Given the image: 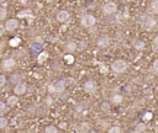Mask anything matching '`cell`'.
<instances>
[{
  "mask_svg": "<svg viewBox=\"0 0 158 133\" xmlns=\"http://www.w3.org/2000/svg\"><path fill=\"white\" fill-rule=\"evenodd\" d=\"M137 21L140 22L146 30H152L157 26V21L156 18L148 14H140L137 15Z\"/></svg>",
  "mask_w": 158,
  "mask_h": 133,
  "instance_id": "1",
  "label": "cell"
},
{
  "mask_svg": "<svg viewBox=\"0 0 158 133\" xmlns=\"http://www.w3.org/2000/svg\"><path fill=\"white\" fill-rule=\"evenodd\" d=\"M127 67H129V64L124 59H116V61H114L110 64V69L115 74H122V73H125L127 70Z\"/></svg>",
  "mask_w": 158,
  "mask_h": 133,
  "instance_id": "2",
  "label": "cell"
},
{
  "mask_svg": "<svg viewBox=\"0 0 158 133\" xmlns=\"http://www.w3.org/2000/svg\"><path fill=\"white\" fill-rule=\"evenodd\" d=\"M67 81L64 79H61V80H58L53 84H50L48 85V92L50 94H56V95H59V94H62L64 90H66V85Z\"/></svg>",
  "mask_w": 158,
  "mask_h": 133,
  "instance_id": "3",
  "label": "cell"
},
{
  "mask_svg": "<svg viewBox=\"0 0 158 133\" xmlns=\"http://www.w3.org/2000/svg\"><path fill=\"white\" fill-rule=\"evenodd\" d=\"M95 22H96V18L93 14H83L81 17V24L83 27H87V28L91 27L95 25Z\"/></svg>",
  "mask_w": 158,
  "mask_h": 133,
  "instance_id": "4",
  "label": "cell"
},
{
  "mask_svg": "<svg viewBox=\"0 0 158 133\" xmlns=\"http://www.w3.org/2000/svg\"><path fill=\"white\" fill-rule=\"evenodd\" d=\"M116 11H117V5L115 3H112V2L104 3V5H103V12L105 15H112Z\"/></svg>",
  "mask_w": 158,
  "mask_h": 133,
  "instance_id": "5",
  "label": "cell"
},
{
  "mask_svg": "<svg viewBox=\"0 0 158 133\" xmlns=\"http://www.w3.org/2000/svg\"><path fill=\"white\" fill-rule=\"evenodd\" d=\"M4 27H5V31H9V32L15 31L19 27V20L17 18H9V20H6Z\"/></svg>",
  "mask_w": 158,
  "mask_h": 133,
  "instance_id": "6",
  "label": "cell"
},
{
  "mask_svg": "<svg viewBox=\"0 0 158 133\" xmlns=\"http://www.w3.org/2000/svg\"><path fill=\"white\" fill-rule=\"evenodd\" d=\"M109 45H110V37L106 36V35L100 36L96 40V46L99 48H106V47H109Z\"/></svg>",
  "mask_w": 158,
  "mask_h": 133,
  "instance_id": "7",
  "label": "cell"
},
{
  "mask_svg": "<svg viewBox=\"0 0 158 133\" xmlns=\"http://www.w3.org/2000/svg\"><path fill=\"white\" fill-rule=\"evenodd\" d=\"M83 88H84L85 92H88V94H94V92L96 91V83H95V80L89 79V80H87V81L84 83Z\"/></svg>",
  "mask_w": 158,
  "mask_h": 133,
  "instance_id": "8",
  "label": "cell"
},
{
  "mask_svg": "<svg viewBox=\"0 0 158 133\" xmlns=\"http://www.w3.org/2000/svg\"><path fill=\"white\" fill-rule=\"evenodd\" d=\"M69 17H70V14H69V11H67V10H59V11L57 12V15H56L57 21H59V22H66V21H68Z\"/></svg>",
  "mask_w": 158,
  "mask_h": 133,
  "instance_id": "9",
  "label": "cell"
},
{
  "mask_svg": "<svg viewBox=\"0 0 158 133\" xmlns=\"http://www.w3.org/2000/svg\"><path fill=\"white\" fill-rule=\"evenodd\" d=\"M15 65H16V62H15V59H12V58H6V59H4V61L2 62V69L5 70V71L11 70Z\"/></svg>",
  "mask_w": 158,
  "mask_h": 133,
  "instance_id": "10",
  "label": "cell"
},
{
  "mask_svg": "<svg viewBox=\"0 0 158 133\" xmlns=\"http://www.w3.org/2000/svg\"><path fill=\"white\" fill-rule=\"evenodd\" d=\"M26 90H27V86H26V84L22 83V81L19 83V84H15V86H14V92H15L16 96H17V95H22V94H25Z\"/></svg>",
  "mask_w": 158,
  "mask_h": 133,
  "instance_id": "11",
  "label": "cell"
},
{
  "mask_svg": "<svg viewBox=\"0 0 158 133\" xmlns=\"http://www.w3.org/2000/svg\"><path fill=\"white\" fill-rule=\"evenodd\" d=\"M19 18H32L33 15H32V11L30 9H24L21 11H19L17 15H16Z\"/></svg>",
  "mask_w": 158,
  "mask_h": 133,
  "instance_id": "12",
  "label": "cell"
},
{
  "mask_svg": "<svg viewBox=\"0 0 158 133\" xmlns=\"http://www.w3.org/2000/svg\"><path fill=\"white\" fill-rule=\"evenodd\" d=\"M132 46H133V48H135L136 51H143V49L146 48V43H145V41L138 40V38H136V40L132 41Z\"/></svg>",
  "mask_w": 158,
  "mask_h": 133,
  "instance_id": "13",
  "label": "cell"
},
{
  "mask_svg": "<svg viewBox=\"0 0 158 133\" xmlns=\"http://www.w3.org/2000/svg\"><path fill=\"white\" fill-rule=\"evenodd\" d=\"M77 49H78V46H77V43L73 42V41L66 43V46H64V51L67 52V54H72V53H73L74 51H77Z\"/></svg>",
  "mask_w": 158,
  "mask_h": 133,
  "instance_id": "14",
  "label": "cell"
},
{
  "mask_svg": "<svg viewBox=\"0 0 158 133\" xmlns=\"http://www.w3.org/2000/svg\"><path fill=\"white\" fill-rule=\"evenodd\" d=\"M122 100H124V96L121 94H112L111 95V98H110V101L114 104V105H120L121 102H122Z\"/></svg>",
  "mask_w": 158,
  "mask_h": 133,
  "instance_id": "15",
  "label": "cell"
},
{
  "mask_svg": "<svg viewBox=\"0 0 158 133\" xmlns=\"http://www.w3.org/2000/svg\"><path fill=\"white\" fill-rule=\"evenodd\" d=\"M147 11L149 14H158V0H153L148 4V9Z\"/></svg>",
  "mask_w": 158,
  "mask_h": 133,
  "instance_id": "16",
  "label": "cell"
},
{
  "mask_svg": "<svg viewBox=\"0 0 158 133\" xmlns=\"http://www.w3.org/2000/svg\"><path fill=\"white\" fill-rule=\"evenodd\" d=\"M77 129H78L79 133H88L90 131V123L89 122H83V123H81L78 126Z\"/></svg>",
  "mask_w": 158,
  "mask_h": 133,
  "instance_id": "17",
  "label": "cell"
},
{
  "mask_svg": "<svg viewBox=\"0 0 158 133\" xmlns=\"http://www.w3.org/2000/svg\"><path fill=\"white\" fill-rule=\"evenodd\" d=\"M48 52H46V51H43V52H41L38 54V57H37V62L40 63V64H42V63H45V61L48 58Z\"/></svg>",
  "mask_w": 158,
  "mask_h": 133,
  "instance_id": "18",
  "label": "cell"
},
{
  "mask_svg": "<svg viewBox=\"0 0 158 133\" xmlns=\"http://www.w3.org/2000/svg\"><path fill=\"white\" fill-rule=\"evenodd\" d=\"M17 102H19V98L16 96V95H11V96H9L8 100H6V105H9V106H15Z\"/></svg>",
  "mask_w": 158,
  "mask_h": 133,
  "instance_id": "19",
  "label": "cell"
},
{
  "mask_svg": "<svg viewBox=\"0 0 158 133\" xmlns=\"http://www.w3.org/2000/svg\"><path fill=\"white\" fill-rule=\"evenodd\" d=\"M21 79H22V75H20L19 73H16V74H12V75H11V81H12V83H15V84L21 83Z\"/></svg>",
  "mask_w": 158,
  "mask_h": 133,
  "instance_id": "20",
  "label": "cell"
},
{
  "mask_svg": "<svg viewBox=\"0 0 158 133\" xmlns=\"http://www.w3.org/2000/svg\"><path fill=\"white\" fill-rule=\"evenodd\" d=\"M149 71H151L152 74H158V59H156V61L152 63V65H151V68H149Z\"/></svg>",
  "mask_w": 158,
  "mask_h": 133,
  "instance_id": "21",
  "label": "cell"
},
{
  "mask_svg": "<svg viewBox=\"0 0 158 133\" xmlns=\"http://www.w3.org/2000/svg\"><path fill=\"white\" fill-rule=\"evenodd\" d=\"M20 42H21V40H20L19 37H14V38H11V40L9 41V45H10L11 47H17V46L20 45Z\"/></svg>",
  "mask_w": 158,
  "mask_h": 133,
  "instance_id": "22",
  "label": "cell"
},
{
  "mask_svg": "<svg viewBox=\"0 0 158 133\" xmlns=\"http://www.w3.org/2000/svg\"><path fill=\"white\" fill-rule=\"evenodd\" d=\"M6 15H8V10H6V8L0 6V21L4 20V18L6 17Z\"/></svg>",
  "mask_w": 158,
  "mask_h": 133,
  "instance_id": "23",
  "label": "cell"
},
{
  "mask_svg": "<svg viewBox=\"0 0 158 133\" xmlns=\"http://www.w3.org/2000/svg\"><path fill=\"white\" fill-rule=\"evenodd\" d=\"M64 61L68 64H73L74 63V55L73 54H66L64 55Z\"/></svg>",
  "mask_w": 158,
  "mask_h": 133,
  "instance_id": "24",
  "label": "cell"
},
{
  "mask_svg": "<svg viewBox=\"0 0 158 133\" xmlns=\"http://www.w3.org/2000/svg\"><path fill=\"white\" fill-rule=\"evenodd\" d=\"M100 108L104 111V112H109L110 111V104L108 101H103L101 105H100Z\"/></svg>",
  "mask_w": 158,
  "mask_h": 133,
  "instance_id": "25",
  "label": "cell"
},
{
  "mask_svg": "<svg viewBox=\"0 0 158 133\" xmlns=\"http://www.w3.org/2000/svg\"><path fill=\"white\" fill-rule=\"evenodd\" d=\"M45 133H58V129L54 126H47L45 129Z\"/></svg>",
  "mask_w": 158,
  "mask_h": 133,
  "instance_id": "26",
  "label": "cell"
},
{
  "mask_svg": "<svg viewBox=\"0 0 158 133\" xmlns=\"http://www.w3.org/2000/svg\"><path fill=\"white\" fill-rule=\"evenodd\" d=\"M8 111V105L4 101H0V115H3Z\"/></svg>",
  "mask_w": 158,
  "mask_h": 133,
  "instance_id": "27",
  "label": "cell"
},
{
  "mask_svg": "<svg viewBox=\"0 0 158 133\" xmlns=\"http://www.w3.org/2000/svg\"><path fill=\"white\" fill-rule=\"evenodd\" d=\"M8 125H9V121L5 117H0V128H5L8 127Z\"/></svg>",
  "mask_w": 158,
  "mask_h": 133,
  "instance_id": "28",
  "label": "cell"
},
{
  "mask_svg": "<svg viewBox=\"0 0 158 133\" xmlns=\"http://www.w3.org/2000/svg\"><path fill=\"white\" fill-rule=\"evenodd\" d=\"M109 133H121V128L118 126H112L111 128H109Z\"/></svg>",
  "mask_w": 158,
  "mask_h": 133,
  "instance_id": "29",
  "label": "cell"
},
{
  "mask_svg": "<svg viewBox=\"0 0 158 133\" xmlns=\"http://www.w3.org/2000/svg\"><path fill=\"white\" fill-rule=\"evenodd\" d=\"M145 129H146V126H145V125H138V126L136 127L135 133H142Z\"/></svg>",
  "mask_w": 158,
  "mask_h": 133,
  "instance_id": "30",
  "label": "cell"
},
{
  "mask_svg": "<svg viewBox=\"0 0 158 133\" xmlns=\"http://www.w3.org/2000/svg\"><path fill=\"white\" fill-rule=\"evenodd\" d=\"M152 117H153V115L151 112H146L142 118H143V121H149V120H152Z\"/></svg>",
  "mask_w": 158,
  "mask_h": 133,
  "instance_id": "31",
  "label": "cell"
},
{
  "mask_svg": "<svg viewBox=\"0 0 158 133\" xmlns=\"http://www.w3.org/2000/svg\"><path fill=\"white\" fill-rule=\"evenodd\" d=\"M6 84V78L5 75H0V88H3Z\"/></svg>",
  "mask_w": 158,
  "mask_h": 133,
  "instance_id": "32",
  "label": "cell"
},
{
  "mask_svg": "<svg viewBox=\"0 0 158 133\" xmlns=\"http://www.w3.org/2000/svg\"><path fill=\"white\" fill-rule=\"evenodd\" d=\"M152 43H153V48H154V49H158V36L154 37Z\"/></svg>",
  "mask_w": 158,
  "mask_h": 133,
  "instance_id": "33",
  "label": "cell"
},
{
  "mask_svg": "<svg viewBox=\"0 0 158 133\" xmlns=\"http://www.w3.org/2000/svg\"><path fill=\"white\" fill-rule=\"evenodd\" d=\"M83 108H84L83 104H77V105H75V111H78V112H81V111H83Z\"/></svg>",
  "mask_w": 158,
  "mask_h": 133,
  "instance_id": "34",
  "label": "cell"
},
{
  "mask_svg": "<svg viewBox=\"0 0 158 133\" xmlns=\"http://www.w3.org/2000/svg\"><path fill=\"white\" fill-rule=\"evenodd\" d=\"M106 71H108V70H106V68L104 67V64H103V63H100V73L106 74Z\"/></svg>",
  "mask_w": 158,
  "mask_h": 133,
  "instance_id": "35",
  "label": "cell"
},
{
  "mask_svg": "<svg viewBox=\"0 0 158 133\" xmlns=\"http://www.w3.org/2000/svg\"><path fill=\"white\" fill-rule=\"evenodd\" d=\"M4 32H5V27H4V25L0 24V36H3Z\"/></svg>",
  "mask_w": 158,
  "mask_h": 133,
  "instance_id": "36",
  "label": "cell"
},
{
  "mask_svg": "<svg viewBox=\"0 0 158 133\" xmlns=\"http://www.w3.org/2000/svg\"><path fill=\"white\" fill-rule=\"evenodd\" d=\"M88 133H99V132H96V131H93V129H90Z\"/></svg>",
  "mask_w": 158,
  "mask_h": 133,
  "instance_id": "37",
  "label": "cell"
}]
</instances>
